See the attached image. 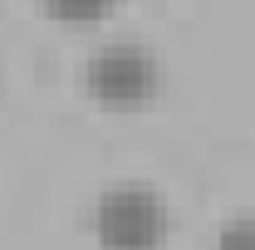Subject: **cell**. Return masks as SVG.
Returning a JSON list of instances; mask_svg holds the SVG:
<instances>
[{"instance_id": "cell-1", "label": "cell", "mask_w": 255, "mask_h": 250, "mask_svg": "<svg viewBox=\"0 0 255 250\" xmlns=\"http://www.w3.org/2000/svg\"><path fill=\"white\" fill-rule=\"evenodd\" d=\"M98 250H157L167 241V206L142 182H113L94 196Z\"/></svg>"}, {"instance_id": "cell-2", "label": "cell", "mask_w": 255, "mask_h": 250, "mask_svg": "<svg viewBox=\"0 0 255 250\" xmlns=\"http://www.w3.org/2000/svg\"><path fill=\"white\" fill-rule=\"evenodd\" d=\"M79 84L89 89V98L108 103V108H137L157 94L162 59L137 39H108L79 64Z\"/></svg>"}, {"instance_id": "cell-3", "label": "cell", "mask_w": 255, "mask_h": 250, "mask_svg": "<svg viewBox=\"0 0 255 250\" xmlns=\"http://www.w3.org/2000/svg\"><path fill=\"white\" fill-rule=\"evenodd\" d=\"M49 20H59V25H94V20H103L118 0H34Z\"/></svg>"}, {"instance_id": "cell-4", "label": "cell", "mask_w": 255, "mask_h": 250, "mask_svg": "<svg viewBox=\"0 0 255 250\" xmlns=\"http://www.w3.org/2000/svg\"><path fill=\"white\" fill-rule=\"evenodd\" d=\"M216 250H255V216H236L221 226Z\"/></svg>"}]
</instances>
